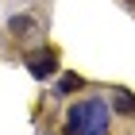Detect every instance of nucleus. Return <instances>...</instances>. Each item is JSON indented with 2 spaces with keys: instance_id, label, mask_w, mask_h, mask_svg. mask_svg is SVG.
Listing matches in <instances>:
<instances>
[{
  "instance_id": "obj_4",
  "label": "nucleus",
  "mask_w": 135,
  "mask_h": 135,
  "mask_svg": "<svg viewBox=\"0 0 135 135\" xmlns=\"http://www.w3.org/2000/svg\"><path fill=\"white\" fill-rule=\"evenodd\" d=\"M112 104H116V112H124V116H127V112H135L131 93H116V100H112Z\"/></svg>"
},
{
  "instance_id": "obj_2",
  "label": "nucleus",
  "mask_w": 135,
  "mask_h": 135,
  "mask_svg": "<svg viewBox=\"0 0 135 135\" xmlns=\"http://www.w3.org/2000/svg\"><path fill=\"white\" fill-rule=\"evenodd\" d=\"M27 70H31V77H54V70H58V54L50 50V46H42V50H31L27 54Z\"/></svg>"
},
{
  "instance_id": "obj_5",
  "label": "nucleus",
  "mask_w": 135,
  "mask_h": 135,
  "mask_svg": "<svg viewBox=\"0 0 135 135\" xmlns=\"http://www.w3.org/2000/svg\"><path fill=\"white\" fill-rule=\"evenodd\" d=\"M73 89H81V77L77 73H66L62 81H58V93H73Z\"/></svg>"
},
{
  "instance_id": "obj_3",
  "label": "nucleus",
  "mask_w": 135,
  "mask_h": 135,
  "mask_svg": "<svg viewBox=\"0 0 135 135\" xmlns=\"http://www.w3.org/2000/svg\"><path fill=\"white\" fill-rule=\"evenodd\" d=\"M31 23H35L31 16H16V20H12L8 27H12V35H27V31H31Z\"/></svg>"
},
{
  "instance_id": "obj_1",
  "label": "nucleus",
  "mask_w": 135,
  "mask_h": 135,
  "mask_svg": "<svg viewBox=\"0 0 135 135\" xmlns=\"http://www.w3.org/2000/svg\"><path fill=\"white\" fill-rule=\"evenodd\" d=\"M70 135H108V104L104 100H81L66 116Z\"/></svg>"
}]
</instances>
